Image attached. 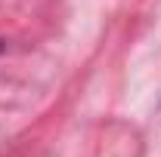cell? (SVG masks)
<instances>
[]
</instances>
